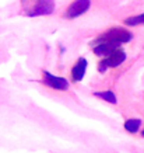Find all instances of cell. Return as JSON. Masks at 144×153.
Instances as JSON below:
<instances>
[{
  "instance_id": "obj_6",
  "label": "cell",
  "mask_w": 144,
  "mask_h": 153,
  "mask_svg": "<svg viewBox=\"0 0 144 153\" xmlns=\"http://www.w3.org/2000/svg\"><path fill=\"white\" fill-rule=\"evenodd\" d=\"M87 60L84 58H80L77 62L74 63V66L71 68V80L77 83V82H81L84 79V74H85V70H87Z\"/></svg>"
},
{
  "instance_id": "obj_5",
  "label": "cell",
  "mask_w": 144,
  "mask_h": 153,
  "mask_svg": "<svg viewBox=\"0 0 144 153\" xmlns=\"http://www.w3.org/2000/svg\"><path fill=\"white\" fill-rule=\"evenodd\" d=\"M43 82L46 86L55 88V90H60V91H65L69 88V82L65 79V77H59V76H53L49 72L43 70Z\"/></svg>"
},
{
  "instance_id": "obj_7",
  "label": "cell",
  "mask_w": 144,
  "mask_h": 153,
  "mask_svg": "<svg viewBox=\"0 0 144 153\" xmlns=\"http://www.w3.org/2000/svg\"><path fill=\"white\" fill-rule=\"evenodd\" d=\"M120 45H116V44H111V42H98L94 45V53L97 56H108L111 55L112 52H115L116 49H119Z\"/></svg>"
},
{
  "instance_id": "obj_2",
  "label": "cell",
  "mask_w": 144,
  "mask_h": 153,
  "mask_svg": "<svg viewBox=\"0 0 144 153\" xmlns=\"http://www.w3.org/2000/svg\"><path fill=\"white\" fill-rule=\"evenodd\" d=\"M125 60H126V53L119 48V49H116L115 52H112L111 55L105 56V58L99 62L98 69H99L101 73H104L108 68H118V66L122 65Z\"/></svg>"
},
{
  "instance_id": "obj_11",
  "label": "cell",
  "mask_w": 144,
  "mask_h": 153,
  "mask_svg": "<svg viewBox=\"0 0 144 153\" xmlns=\"http://www.w3.org/2000/svg\"><path fill=\"white\" fill-rule=\"evenodd\" d=\"M37 1H38V0H21V3H23V4H24V6H25V7H27V6H28V4L31 6V7H29V9H28V10H27V11H25V13H28V11H29V10L32 9L34 6L37 4Z\"/></svg>"
},
{
  "instance_id": "obj_1",
  "label": "cell",
  "mask_w": 144,
  "mask_h": 153,
  "mask_svg": "<svg viewBox=\"0 0 144 153\" xmlns=\"http://www.w3.org/2000/svg\"><path fill=\"white\" fill-rule=\"evenodd\" d=\"M133 38L130 31H127L126 28H118L113 27L111 30H108L107 33H104L102 35H99L97 38L95 44L98 42H111V44H116V45H120V44H125V42H129Z\"/></svg>"
},
{
  "instance_id": "obj_9",
  "label": "cell",
  "mask_w": 144,
  "mask_h": 153,
  "mask_svg": "<svg viewBox=\"0 0 144 153\" xmlns=\"http://www.w3.org/2000/svg\"><path fill=\"white\" fill-rule=\"evenodd\" d=\"M97 97L99 98H102L104 101H108V102H111V104H116L118 100H116V96H115V93L113 91H97V93H94Z\"/></svg>"
},
{
  "instance_id": "obj_8",
  "label": "cell",
  "mask_w": 144,
  "mask_h": 153,
  "mask_svg": "<svg viewBox=\"0 0 144 153\" xmlns=\"http://www.w3.org/2000/svg\"><path fill=\"white\" fill-rule=\"evenodd\" d=\"M140 126H141V121L137 118H130L125 121V129L130 134H136L140 129Z\"/></svg>"
},
{
  "instance_id": "obj_10",
  "label": "cell",
  "mask_w": 144,
  "mask_h": 153,
  "mask_svg": "<svg viewBox=\"0 0 144 153\" xmlns=\"http://www.w3.org/2000/svg\"><path fill=\"white\" fill-rule=\"evenodd\" d=\"M125 24L126 25H141L144 24V13L143 14H139V16H133V17H129V19L125 20Z\"/></svg>"
},
{
  "instance_id": "obj_12",
  "label": "cell",
  "mask_w": 144,
  "mask_h": 153,
  "mask_svg": "<svg viewBox=\"0 0 144 153\" xmlns=\"http://www.w3.org/2000/svg\"><path fill=\"white\" fill-rule=\"evenodd\" d=\"M141 135H143V136H144V129H143V131H141Z\"/></svg>"
},
{
  "instance_id": "obj_4",
  "label": "cell",
  "mask_w": 144,
  "mask_h": 153,
  "mask_svg": "<svg viewBox=\"0 0 144 153\" xmlns=\"http://www.w3.org/2000/svg\"><path fill=\"white\" fill-rule=\"evenodd\" d=\"M91 6V0H74L66 10V19H77L83 16Z\"/></svg>"
},
{
  "instance_id": "obj_3",
  "label": "cell",
  "mask_w": 144,
  "mask_h": 153,
  "mask_svg": "<svg viewBox=\"0 0 144 153\" xmlns=\"http://www.w3.org/2000/svg\"><path fill=\"white\" fill-rule=\"evenodd\" d=\"M55 10L53 0H38L37 4L27 13L28 17H38V16H49Z\"/></svg>"
}]
</instances>
